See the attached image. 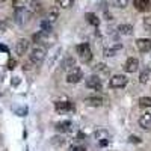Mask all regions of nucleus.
Here are the masks:
<instances>
[{"label":"nucleus","instance_id":"1","mask_svg":"<svg viewBox=\"0 0 151 151\" xmlns=\"http://www.w3.org/2000/svg\"><path fill=\"white\" fill-rule=\"evenodd\" d=\"M47 56V48L44 45H35L30 52V62L35 65H41Z\"/></svg>","mask_w":151,"mask_h":151},{"label":"nucleus","instance_id":"2","mask_svg":"<svg viewBox=\"0 0 151 151\" xmlns=\"http://www.w3.org/2000/svg\"><path fill=\"white\" fill-rule=\"evenodd\" d=\"M30 17H32V12L27 11L26 8L15 9V12H14V20H15V23L18 24V26H24V24H27Z\"/></svg>","mask_w":151,"mask_h":151},{"label":"nucleus","instance_id":"3","mask_svg":"<svg viewBox=\"0 0 151 151\" xmlns=\"http://www.w3.org/2000/svg\"><path fill=\"white\" fill-rule=\"evenodd\" d=\"M77 53H79V58L83 64H88L91 62L92 59V52H91V47L88 42H83V44H79L77 45Z\"/></svg>","mask_w":151,"mask_h":151},{"label":"nucleus","instance_id":"4","mask_svg":"<svg viewBox=\"0 0 151 151\" xmlns=\"http://www.w3.org/2000/svg\"><path fill=\"white\" fill-rule=\"evenodd\" d=\"M86 88L89 89H94V91H101L103 88V82L98 76H91V77L86 79Z\"/></svg>","mask_w":151,"mask_h":151},{"label":"nucleus","instance_id":"5","mask_svg":"<svg viewBox=\"0 0 151 151\" xmlns=\"http://www.w3.org/2000/svg\"><path fill=\"white\" fill-rule=\"evenodd\" d=\"M127 77H125L124 74H116L113 76V77L109 80V86L110 88H124L125 85H127Z\"/></svg>","mask_w":151,"mask_h":151},{"label":"nucleus","instance_id":"6","mask_svg":"<svg viewBox=\"0 0 151 151\" xmlns=\"http://www.w3.org/2000/svg\"><path fill=\"white\" fill-rule=\"evenodd\" d=\"M55 107H56L58 113H67V112H74L76 110V107L71 101H56Z\"/></svg>","mask_w":151,"mask_h":151},{"label":"nucleus","instance_id":"7","mask_svg":"<svg viewBox=\"0 0 151 151\" xmlns=\"http://www.w3.org/2000/svg\"><path fill=\"white\" fill-rule=\"evenodd\" d=\"M29 45H30V42L26 40V38H21V40H18L17 44H15V53L18 56H24L29 50Z\"/></svg>","mask_w":151,"mask_h":151},{"label":"nucleus","instance_id":"8","mask_svg":"<svg viewBox=\"0 0 151 151\" xmlns=\"http://www.w3.org/2000/svg\"><path fill=\"white\" fill-rule=\"evenodd\" d=\"M82 79H83V71L80 68H77V67H76L74 70H71L68 73V76H67V82L68 83H79Z\"/></svg>","mask_w":151,"mask_h":151},{"label":"nucleus","instance_id":"9","mask_svg":"<svg viewBox=\"0 0 151 151\" xmlns=\"http://www.w3.org/2000/svg\"><path fill=\"white\" fill-rule=\"evenodd\" d=\"M136 48L142 53L151 52V40H148V38H139V40H136Z\"/></svg>","mask_w":151,"mask_h":151},{"label":"nucleus","instance_id":"10","mask_svg":"<svg viewBox=\"0 0 151 151\" xmlns=\"http://www.w3.org/2000/svg\"><path fill=\"white\" fill-rule=\"evenodd\" d=\"M137 68H139V60L136 58H129L125 60V65H124V70L127 73H136Z\"/></svg>","mask_w":151,"mask_h":151},{"label":"nucleus","instance_id":"11","mask_svg":"<svg viewBox=\"0 0 151 151\" xmlns=\"http://www.w3.org/2000/svg\"><path fill=\"white\" fill-rule=\"evenodd\" d=\"M134 8L141 12H148L151 11V0H133Z\"/></svg>","mask_w":151,"mask_h":151},{"label":"nucleus","instance_id":"12","mask_svg":"<svg viewBox=\"0 0 151 151\" xmlns=\"http://www.w3.org/2000/svg\"><path fill=\"white\" fill-rule=\"evenodd\" d=\"M139 125L144 130H151V113H144V115L139 118Z\"/></svg>","mask_w":151,"mask_h":151},{"label":"nucleus","instance_id":"13","mask_svg":"<svg viewBox=\"0 0 151 151\" xmlns=\"http://www.w3.org/2000/svg\"><path fill=\"white\" fill-rule=\"evenodd\" d=\"M60 67H62V70H65V71H71V70H74V68H76V60H74V58L67 56L64 60H62Z\"/></svg>","mask_w":151,"mask_h":151},{"label":"nucleus","instance_id":"14","mask_svg":"<svg viewBox=\"0 0 151 151\" xmlns=\"http://www.w3.org/2000/svg\"><path fill=\"white\" fill-rule=\"evenodd\" d=\"M71 127H73L71 121H60V122L56 124V127H55V129H56L58 132H60V133H67V132L71 130Z\"/></svg>","mask_w":151,"mask_h":151},{"label":"nucleus","instance_id":"15","mask_svg":"<svg viewBox=\"0 0 151 151\" xmlns=\"http://www.w3.org/2000/svg\"><path fill=\"white\" fill-rule=\"evenodd\" d=\"M85 104L86 106H91V107H100L103 104V100L100 97H88L85 100Z\"/></svg>","mask_w":151,"mask_h":151},{"label":"nucleus","instance_id":"16","mask_svg":"<svg viewBox=\"0 0 151 151\" xmlns=\"http://www.w3.org/2000/svg\"><path fill=\"white\" fill-rule=\"evenodd\" d=\"M85 18H86V21L91 24V26H94V27H97V26H100V18L94 14V12H86V15H85Z\"/></svg>","mask_w":151,"mask_h":151},{"label":"nucleus","instance_id":"17","mask_svg":"<svg viewBox=\"0 0 151 151\" xmlns=\"http://www.w3.org/2000/svg\"><path fill=\"white\" fill-rule=\"evenodd\" d=\"M42 11V2L41 0H30V12L32 14H40Z\"/></svg>","mask_w":151,"mask_h":151},{"label":"nucleus","instance_id":"18","mask_svg":"<svg viewBox=\"0 0 151 151\" xmlns=\"http://www.w3.org/2000/svg\"><path fill=\"white\" fill-rule=\"evenodd\" d=\"M122 48V45L121 44H116V45H113V47H109V48H104V56L106 58H112V56H115L116 55V52H119V50Z\"/></svg>","mask_w":151,"mask_h":151},{"label":"nucleus","instance_id":"19","mask_svg":"<svg viewBox=\"0 0 151 151\" xmlns=\"http://www.w3.org/2000/svg\"><path fill=\"white\" fill-rule=\"evenodd\" d=\"M94 137H95L98 142L106 141V139H109V132L104 130V129H100V130H97V132L94 133Z\"/></svg>","mask_w":151,"mask_h":151},{"label":"nucleus","instance_id":"20","mask_svg":"<svg viewBox=\"0 0 151 151\" xmlns=\"http://www.w3.org/2000/svg\"><path fill=\"white\" fill-rule=\"evenodd\" d=\"M151 80V68H145L141 74H139V82L142 83V85H145V83H148Z\"/></svg>","mask_w":151,"mask_h":151},{"label":"nucleus","instance_id":"21","mask_svg":"<svg viewBox=\"0 0 151 151\" xmlns=\"http://www.w3.org/2000/svg\"><path fill=\"white\" fill-rule=\"evenodd\" d=\"M58 18H59V9H58V8L48 9V12H47V20H48L50 23H55Z\"/></svg>","mask_w":151,"mask_h":151},{"label":"nucleus","instance_id":"22","mask_svg":"<svg viewBox=\"0 0 151 151\" xmlns=\"http://www.w3.org/2000/svg\"><path fill=\"white\" fill-rule=\"evenodd\" d=\"M118 32L121 33V35H132L133 33V26L132 24H119L118 26Z\"/></svg>","mask_w":151,"mask_h":151},{"label":"nucleus","instance_id":"23","mask_svg":"<svg viewBox=\"0 0 151 151\" xmlns=\"http://www.w3.org/2000/svg\"><path fill=\"white\" fill-rule=\"evenodd\" d=\"M41 32H44V33H50V32H52V23H50L47 18L41 21Z\"/></svg>","mask_w":151,"mask_h":151},{"label":"nucleus","instance_id":"24","mask_svg":"<svg viewBox=\"0 0 151 151\" xmlns=\"http://www.w3.org/2000/svg\"><path fill=\"white\" fill-rule=\"evenodd\" d=\"M56 5L59 8H64V9H68L73 6V0H56Z\"/></svg>","mask_w":151,"mask_h":151},{"label":"nucleus","instance_id":"25","mask_svg":"<svg viewBox=\"0 0 151 151\" xmlns=\"http://www.w3.org/2000/svg\"><path fill=\"white\" fill-rule=\"evenodd\" d=\"M139 106L141 107H151V97H141L139 98Z\"/></svg>","mask_w":151,"mask_h":151},{"label":"nucleus","instance_id":"26","mask_svg":"<svg viewBox=\"0 0 151 151\" xmlns=\"http://www.w3.org/2000/svg\"><path fill=\"white\" fill-rule=\"evenodd\" d=\"M27 0H12V5H14V9H23L26 6Z\"/></svg>","mask_w":151,"mask_h":151},{"label":"nucleus","instance_id":"27","mask_svg":"<svg viewBox=\"0 0 151 151\" xmlns=\"http://www.w3.org/2000/svg\"><path fill=\"white\" fill-rule=\"evenodd\" d=\"M52 144L56 145V147L64 145L65 144V139H64V137H60V136H55V137H52Z\"/></svg>","mask_w":151,"mask_h":151},{"label":"nucleus","instance_id":"28","mask_svg":"<svg viewBox=\"0 0 151 151\" xmlns=\"http://www.w3.org/2000/svg\"><path fill=\"white\" fill-rule=\"evenodd\" d=\"M115 5L122 9V8H125V6L129 5V0H115Z\"/></svg>","mask_w":151,"mask_h":151},{"label":"nucleus","instance_id":"29","mask_svg":"<svg viewBox=\"0 0 151 151\" xmlns=\"http://www.w3.org/2000/svg\"><path fill=\"white\" fill-rule=\"evenodd\" d=\"M95 71H101V73H104V74H106L109 70H107V67H106L104 64H98V65L95 67Z\"/></svg>","mask_w":151,"mask_h":151},{"label":"nucleus","instance_id":"30","mask_svg":"<svg viewBox=\"0 0 151 151\" xmlns=\"http://www.w3.org/2000/svg\"><path fill=\"white\" fill-rule=\"evenodd\" d=\"M70 151H86V148L83 145H71Z\"/></svg>","mask_w":151,"mask_h":151},{"label":"nucleus","instance_id":"31","mask_svg":"<svg viewBox=\"0 0 151 151\" xmlns=\"http://www.w3.org/2000/svg\"><path fill=\"white\" fill-rule=\"evenodd\" d=\"M129 141H130L132 144H141V137H139V136H134V134H132V136L129 137Z\"/></svg>","mask_w":151,"mask_h":151},{"label":"nucleus","instance_id":"32","mask_svg":"<svg viewBox=\"0 0 151 151\" xmlns=\"http://www.w3.org/2000/svg\"><path fill=\"white\" fill-rule=\"evenodd\" d=\"M15 112L18 113L20 116H24V115H26V113H27V109H26V107H23V109H17Z\"/></svg>","mask_w":151,"mask_h":151},{"label":"nucleus","instance_id":"33","mask_svg":"<svg viewBox=\"0 0 151 151\" xmlns=\"http://www.w3.org/2000/svg\"><path fill=\"white\" fill-rule=\"evenodd\" d=\"M15 64H17V62H15L14 59H9V62H8V68H9V70H14V68H15Z\"/></svg>","mask_w":151,"mask_h":151},{"label":"nucleus","instance_id":"34","mask_svg":"<svg viewBox=\"0 0 151 151\" xmlns=\"http://www.w3.org/2000/svg\"><path fill=\"white\" fill-rule=\"evenodd\" d=\"M145 27L151 30V17L150 18H145Z\"/></svg>","mask_w":151,"mask_h":151},{"label":"nucleus","instance_id":"35","mask_svg":"<svg viewBox=\"0 0 151 151\" xmlns=\"http://www.w3.org/2000/svg\"><path fill=\"white\" fill-rule=\"evenodd\" d=\"M20 83V77H14V80H12V85H14V86H17Z\"/></svg>","mask_w":151,"mask_h":151},{"label":"nucleus","instance_id":"36","mask_svg":"<svg viewBox=\"0 0 151 151\" xmlns=\"http://www.w3.org/2000/svg\"><path fill=\"white\" fill-rule=\"evenodd\" d=\"M77 139H79V141H83V139H85V134H83V133H79V134H77Z\"/></svg>","mask_w":151,"mask_h":151},{"label":"nucleus","instance_id":"37","mask_svg":"<svg viewBox=\"0 0 151 151\" xmlns=\"http://www.w3.org/2000/svg\"><path fill=\"white\" fill-rule=\"evenodd\" d=\"M109 144V139H106V141H101V142H100V145H101V147H106Z\"/></svg>","mask_w":151,"mask_h":151},{"label":"nucleus","instance_id":"38","mask_svg":"<svg viewBox=\"0 0 151 151\" xmlns=\"http://www.w3.org/2000/svg\"><path fill=\"white\" fill-rule=\"evenodd\" d=\"M6 2V0H0V3H5Z\"/></svg>","mask_w":151,"mask_h":151}]
</instances>
